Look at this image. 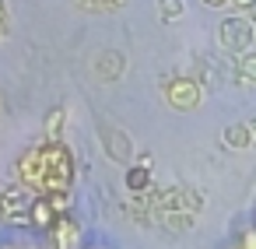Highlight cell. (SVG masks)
<instances>
[{
    "label": "cell",
    "mask_w": 256,
    "mask_h": 249,
    "mask_svg": "<svg viewBox=\"0 0 256 249\" xmlns=\"http://www.w3.org/2000/svg\"><path fill=\"white\" fill-rule=\"evenodd\" d=\"M162 14L176 18V14H179V4H176V0H165V4H162Z\"/></svg>",
    "instance_id": "cell-1"
}]
</instances>
